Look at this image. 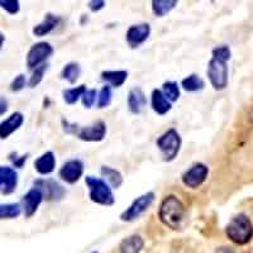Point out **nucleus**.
Instances as JSON below:
<instances>
[{
  "label": "nucleus",
  "instance_id": "nucleus-1",
  "mask_svg": "<svg viewBox=\"0 0 253 253\" xmlns=\"http://www.w3.org/2000/svg\"><path fill=\"white\" fill-rule=\"evenodd\" d=\"M186 215V208L176 195H167L162 199L158 207V219L165 227L177 230L181 228Z\"/></svg>",
  "mask_w": 253,
  "mask_h": 253
},
{
  "label": "nucleus",
  "instance_id": "nucleus-2",
  "mask_svg": "<svg viewBox=\"0 0 253 253\" xmlns=\"http://www.w3.org/2000/svg\"><path fill=\"white\" fill-rule=\"evenodd\" d=\"M225 234L233 243L245 246L253 238V224L246 214H237L225 227Z\"/></svg>",
  "mask_w": 253,
  "mask_h": 253
},
{
  "label": "nucleus",
  "instance_id": "nucleus-3",
  "mask_svg": "<svg viewBox=\"0 0 253 253\" xmlns=\"http://www.w3.org/2000/svg\"><path fill=\"white\" fill-rule=\"evenodd\" d=\"M85 182H86V186L89 189V196L92 203L104 205V207H110V205L114 204V194H113L109 184L104 181L103 178L95 177V176H86Z\"/></svg>",
  "mask_w": 253,
  "mask_h": 253
},
{
  "label": "nucleus",
  "instance_id": "nucleus-4",
  "mask_svg": "<svg viewBox=\"0 0 253 253\" xmlns=\"http://www.w3.org/2000/svg\"><path fill=\"white\" fill-rule=\"evenodd\" d=\"M181 144L182 141L181 137H180V133L173 129V128L162 133L156 141V146L161 152L165 161L167 162L173 161L177 157L180 150H181Z\"/></svg>",
  "mask_w": 253,
  "mask_h": 253
},
{
  "label": "nucleus",
  "instance_id": "nucleus-5",
  "mask_svg": "<svg viewBox=\"0 0 253 253\" xmlns=\"http://www.w3.org/2000/svg\"><path fill=\"white\" fill-rule=\"evenodd\" d=\"M207 75L209 79L210 85L216 91H221L228 86V62L211 57L208 62Z\"/></svg>",
  "mask_w": 253,
  "mask_h": 253
},
{
  "label": "nucleus",
  "instance_id": "nucleus-6",
  "mask_svg": "<svg viewBox=\"0 0 253 253\" xmlns=\"http://www.w3.org/2000/svg\"><path fill=\"white\" fill-rule=\"evenodd\" d=\"M153 202H155V193H153V191H148V193L143 194V195L134 199L132 204L124 210L119 218H121L122 221L135 220V219H138L142 214L146 213L147 210H148V208L152 205Z\"/></svg>",
  "mask_w": 253,
  "mask_h": 253
},
{
  "label": "nucleus",
  "instance_id": "nucleus-7",
  "mask_svg": "<svg viewBox=\"0 0 253 253\" xmlns=\"http://www.w3.org/2000/svg\"><path fill=\"white\" fill-rule=\"evenodd\" d=\"M53 52L55 49L49 42H38L33 44L27 53V66L29 70L37 69L47 62V60L53 55Z\"/></svg>",
  "mask_w": 253,
  "mask_h": 253
},
{
  "label": "nucleus",
  "instance_id": "nucleus-8",
  "mask_svg": "<svg viewBox=\"0 0 253 253\" xmlns=\"http://www.w3.org/2000/svg\"><path fill=\"white\" fill-rule=\"evenodd\" d=\"M208 175H209V167L203 162H196L182 173V184L189 189H198L207 181Z\"/></svg>",
  "mask_w": 253,
  "mask_h": 253
},
{
  "label": "nucleus",
  "instance_id": "nucleus-9",
  "mask_svg": "<svg viewBox=\"0 0 253 253\" xmlns=\"http://www.w3.org/2000/svg\"><path fill=\"white\" fill-rule=\"evenodd\" d=\"M75 135L84 142H101L107 135V124L103 121H96L90 126L76 128Z\"/></svg>",
  "mask_w": 253,
  "mask_h": 253
},
{
  "label": "nucleus",
  "instance_id": "nucleus-10",
  "mask_svg": "<svg viewBox=\"0 0 253 253\" xmlns=\"http://www.w3.org/2000/svg\"><path fill=\"white\" fill-rule=\"evenodd\" d=\"M33 186L40 189L43 194L44 199L49 202H58L66 194V190L52 178H38L33 182Z\"/></svg>",
  "mask_w": 253,
  "mask_h": 253
},
{
  "label": "nucleus",
  "instance_id": "nucleus-11",
  "mask_svg": "<svg viewBox=\"0 0 253 253\" xmlns=\"http://www.w3.org/2000/svg\"><path fill=\"white\" fill-rule=\"evenodd\" d=\"M84 173V162L79 158H72L62 165L58 171V176L62 181L74 185L79 181Z\"/></svg>",
  "mask_w": 253,
  "mask_h": 253
},
{
  "label": "nucleus",
  "instance_id": "nucleus-12",
  "mask_svg": "<svg viewBox=\"0 0 253 253\" xmlns=\"http://www.w3.org/2000/svg\"><path fill=\"white\" fill-rule=\"evenodd\" d=\"M151 35V26L148 23L133 24L126 33V41L130 48H138L148 40Z\"/></svg>",
  "mask_w": 253,
  "mask_h": 253
},
{
  "label": "nucleus",
  "instance_id": "nucleus-13",
  "mask_svg": "<svg viewBox=\"0 0 253 253\" xmlns=\"http://www.w3.org/2000/svg\"><path fill=\"white\" fill-rule=\"evenodd\" d=\"M18 186V173L10 166H0V191L3 195H10Z\"/></svg>",
  "mask_w": 253,
  "mask_h": 253
},
{
  "label": "nucleus",
  "instance_id": "nucleus-14",
  "mask_svg": "<svg viewBox=\"0 0 253 253\" xmlns=\"http://www.w3.org/2000/svg\"><path fill=\"white\" fill-rule=\"evenodd\" d=\"M43 194L37 187H32L27 191L26 195L23 196V200H22V204H23V210H24V215L27 218H31L36 214L38 207L41 205V203L43 202Z\"/></svg>",
  "mask_w": 253,
  "mask_h": 253
},
{
  "label": "nucleus",
  "instance_id": "nucleus-15",
  "mask_svg": "<svg viewBox=\"0 0 253 253\" xmlns=\"http://www.w3.org/2000/svg\"><path fill=\"white\" fill-rule=\"evenodd\" d=\"M24 122V115L20 112H14L9 118L0 123V137L1 139L9 138L14 132L19 129Z\"/></svg>",
  "mask_w": 253,
  "mask_h": 253
},
{
  "label": "nucleus",
  "instance_id": "nucleus-16",
  "mask_svg": "<svg viewBox=\"0 0 253 253\" xmlns=\"http://www.w3.org/2000/svg\"><path fill=\"white\" fill-rule=\"evenodd\" d=\"M56 169V156L52 151H47L35 161V170L40 175H51Z\"/></svg>",
  "mask_w": 253,
  "mask_h": 253
},
{
  "label": "nucleus",
  "instance_id": "nucleus-17",
  "mask_svg": "<svg viewBox=\"0 0 253 253\" xmlns=\"http://www.w3.org/2000/svg\"><path fill=\"white\" fill-rule=\"evenodd\" d=\"M60 23H61V18L58 17V15L48 13L41 23H38L37 26L33 27L32 32H33V35H35L36 37H43V36L49 35L51 32L55 31Z\"/></svg>",
  "mask_w": 253,
  "mask_h": 253
},
{
  "label": "nucleus",
  "instance_id": "nucleus-18",
  "mask_svg": "<svg viewBox=\"0 0 253 253\" xmlns=\"http://www.w3.org/2000/svg\"><path fill=\"white\" fill-rule=\"evenodd\" d=\"M151 107L158 115H165L172 109V103L166 98L162 90L155 89L151 94Z\"/></svg>",
  "mask_w": 253,
  "mask_h": 253
},
{
  "label": "nucleus",
  "instance_id": "nucleus-19",
  "mask_svg": "<svg viewBox=\"0 0 253 253\" xmlns=\"http://www.w3.org/2000/svg\"><path fill=\"white\" fill-rule=\"evenodd\" d=\"M126 103H128V108H129L130 113H133V114H139L147 105L146 94H144L141 87H134L128 94Z\"/></svg>",
  "mask_w": 253,
  "mask_h": 253
},
{
  "label": "nucleus",
  "instance_id": "nucleus-20",
  "mask_svg": "<svg viewBox=\"0 0 253 253\" xmlns=\"http://www.w3.org/2000/svg\"><path fill=\"white\" fill-rule=\"evenodd\" d=\"M144 247V241L139 234H132L122 239L119 243L118 253H139Z\"/></svg>",
  "mask_w": 253,
  "mask_h": 253
},
{
  "label": "nucleus",
  "instance_id": "nucleus-21",
  "mask_svg": "<svg viewBox=\"0 0 253 253\" xmlns=\"http://www.w3.org/2000/svg\"><path fill=\"white\" fill-rule=\"evenodd\" d=\"M128 79V71L126 70H107L101 72V80L112 87H121Z\"/></svg>",
  "mask_w": 253,
  "mask_h": 253
},
{
  "label": "nucleus",
  "instance_id": "nucleus-22",
  "mask_svg": "<svg viewBox=\"0 0 253 253\" xmlns=\"http://www.w3.org/2000/svg\"><path fill=\"white\" fill-rule=\"evenodd\" d=\"M152 12L156 17L162 18L177 6V0H152Z\"/></svg>",
  "mask_w": 253,
  "mask_h": 253
},
{
  "label": "nucleus",
  "instance_id": "nucleus-23",
  "mask_svg": "<svg viewBox=\"0 0 253 253\" xmlns=\"http://www.w3.org/2000/svg\"><path fill=\"white\" fill-rule=\"evenodd\" d=\"M181 86L187 92H198L204 89L205 83L198 74H191L181 81Z\"/></svg>",
  "mask_w": 253,
  "mask_h": 253
},
{
  "label": "nucleus",
  "instance_id": "nucleus-24",
  "mask_svg": "<svg viewBox=\"0 0 253 253\" xmlns=\"http://www.w3.org/2000/svg\"><path fill=\"white\" fill-rule=\"evenodd\" d=\"M100 172L104 177L107 178V181L109 182L114 189H119V187L122 186V184H123V176H122V173L119 172L117 169H114V167L105 166V165H104V166H101Z\"/></svg>",
  "mask_w": 253,
  "mask_h": 253
},
{
  "label": "nucleus",
  "instance_id": "nucleus-25",
  "mask_svg": "<svg viewBox=\"0 0 253 253\" xmlns=\"http://www.w3.org/2000/svg\"><path fill=\"white\" fill-rule=\"evenodd\" d=\"M87 91L86 86L85 85H80V86L71 87V89H66L62 91L63 100L67 105H74V104L78 103L81 98L84 96V94Z\"/></svg>",
  "mask_w": 253,
  "mask_h": 253
},
{
  "label": "nucleus",
  "instance_id": "nucleus-26",
  "mask_svg": "<svg viewBox=\"0 0 253 253\" xmlns=\"http://www.w3.org/2000/svg\"><path fill=\"white\" fill-rule=\"evenodd\" d=\"M81 67L78 62H69L63 66L62 72H61V76L62 79L67 81L69 84H75L78 81L79 76H80Z\"/></svg>",
  "mask_w": 253,
  "mask_h": 253
},
{
  "label": "nucleus",
  "instance_id": "nucleus-27",
  "mask_svg": "<svg viewBox=\"0 0 253 253\" xmlns=\"http://www.w3.org/2000/svg\"><path fill=\"white\" fill-rule=\"evenodd\" d=\"M22 205L19 203H8L0 205V218L15 219L22 214Z\"/></svg>",
  "mask_w": 253,
  "mask_h": 253
},
{
  "label": "nucleus",
  "instance_id": "nucleus-28",
  "mask_svg": "<svg viewBox=\"0 0 253 253\" xmlns=\"http://www.w3.org/2000/svg\"><path fill=\"white\" fill-rule=\"evenodd\" d=\"M162 92L171 103H175L180 99V86L176 81H165L162 85Z\"/></svg>",
  "mask_w": 253,
  "mask_h": 253
},
{
  "label": "nucleus",
  "instance_id": "nucleus-29",
  "mask_svg": "<svg viewBox=\"0 0 253 253\" xmlns=\"http://www.w3.org/2000/svg\"><path fill=\"white\" fill-rule=\"evenodd\" d=\"M48 67H49L48 62H46V63H43V65L38 66L37 69L33 70V72H32V76H31V79H29V83H28V85L31 89H35V87H37L38 85H40L41 81L43 80L44 74L47 72Z\"/></svg>",
  "mask_w": 253,
  "mask_h": 253
},
{
  "label": "nucleus",
  "instance_id": "nucleus-30",
  "mask_svg": "<svg viewBox=\"0 0 253 253\" xmlns=\"http://www.w3.org/2000/svg\"><path fill=\"white\" fill-rule=\"evenodd\" d=\"M113 98V91L112 86L109 85H105V86L101 87V90L99 91L98 95V108L99 109H104V108H108L112 103Z\"/></svg>",
  "mask_w": 253,
  "mask_h": 253
},
{
  "label": "nucleus",
  "instance_id": "nucleus-31",
  "mask_svg": "<svg viewBox=\"0 0 253 253\" xmlns=\"http://www.w3.org/2000/svg\"><path fill=\"white\" fill-rule=\"evenodd\" d=\"M211 55H213L214 58H218V60L228 62V61L232 58V51H230L229 46H225V44H223V46L215 47V48L211 51Z\"/></svg>",
  "mask_w": 253,
  "mask_h": 253
},
{
  "label": "nucleus",
  "instance_id": "nucleus-32",
  "mask_svg": "<svg viewBox=\"0 0 253 253\" xmlns=\"http://www.w3.org/2000/svg\"><path fill=\"white\" fill-rule=\"evenodd\" d=\"M0 5H1V8L10 15L18 14L20 10V5L18 0H1V1H0Z\"/></svg>",
  "mask_w": 253,
  "mask_h": 253
},
{
  "label": "nucleus",
  "instance_id": "nucleus-33",
  "mask_svg": "<svg viewBox=\"0 0 253 253\" xmlns=\"http://www.w3.org/2000/svg\"><path fill=\"white\" fill-rule=\"evenodd\" d=\"M96 90L95 89H87V91L84 94V96L81 98V103L86 109L92 108L94 103L96 101Z\"/></svg>",
  "mask_w": 253,
  "mask_h": 253
},
{
  "label": "nucleus",
  "instance_id": "nucleus-34",
  "mask_svg": "<svg viewBox=\"0 0 253 253\" xmlns=\"http://www.w3.org/2000/svg\"><path fill=\"white\" fill-rule=\"evenodd\" d=\"M26 84H27L26 76H24L23 74H19L18 76H15L14 80H13L12 84H10V90H12L13 92L20 91V90H23L24 87H26Z\"/></svg>",
  "mask_w": 253,
  "mask_h": 253
},
{
  "label": "nucleus",
  "instance_id": "nucleus-35",
  "mask_svg": "<svg viewBox=\"0 0 253 253\" xmlns=\"http://www.w3.org/2000/svg\"><path fill=\"white\" fill-rule=\"evenodd\" d=\"M107 3L104 1V0H90L89 3H87V6L91 12L96 13V12H100L101 9L105 8Z\"/></svg>",
  "mask_w": 253,
  "mask_h": 253
},
{
  "label": "nucleus",
  "instance_id": "nucleus-36",
  "mask_svg": "<svg viewBox=\"0 0 253 253\" xmlns=\"http://www.w3.org/2000/svg\"><path fill=\"white\" fill-rule=\"evenodd\" d=\"M10 160H12V162H13V165H14V166L22 167V166H23L24 162L27 161V156H20V157H17V158L10 157Z\"/></svg>",
  "mask_w": 253,
  "mask_h": 253
},
{
  "label": "nucleus",
  "instance_id": "nucleus-37",
  "mask_svg": "<svg viewBox=\"0 0 253 253\" xmlns=\"http://www.w3.org/2000/svg\"><path fill=\"white\" fill-rule=\"evenodd\" d=\"M216 253H236V252L229 247H220L218 251H216Z\"/></svg>",
  "mask_w": 253,
  "mask_h": 253
},
{
  "label": "nucleus",
  "instance_id": "nucleus-38",
  "mask_svg": "<svg viewBox=\"0 0 253 253\" xmlns=\"http://www.w3.org/2000/svg\"><path fill=\"white\" fill-rule=\"evenodd\" d=\"M6 105H8V104H6L5 99L1 98V110H0V114H1V115H3L4 113L6 112V109H8V107H6Z\"/></svg>",
  "mask_w": 253,
  "mask_h": 253
},
{
  "label": "nucleus",
  "instance_id": "nucleus-39",
  "mask_svg": "<svg viewBox=\"0 0 253 253\" xmlns=\"http://www.w3.org/2000/svg\"><path fill=\"white\" fill-rule=\"evenodd\" d=\"M91 253H98V252H91Z\"/></svg>",
  "mask_w": 253,
  "mask_h": 253
}]
</instances>
